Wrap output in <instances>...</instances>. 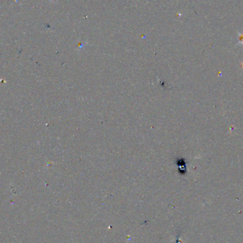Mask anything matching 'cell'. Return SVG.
Returning a JSON list of instances; mask_svg holds the SVG:
<instances>
[{"mask_svg":"<svg viewBox=\"0 0 243 243\" xmlns=\"http://www.w3.org/2000/svg\"><path fill=\"white\" fill-rule=\"evenodd\" d=\"M238 43L243 45V33H239L238 35Z\"/></svg>","mask_w":243,"mask_h":243,"instance_id":"obj_1","label":"cell"}]
</instances>
